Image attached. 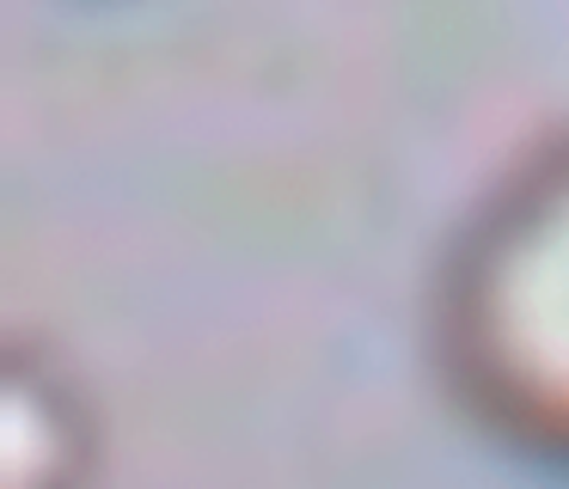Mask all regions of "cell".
<instances>
[{
	"instance_id": "1",
	"label": "cell",
	"mask_w": 569,
	"mask_h": 489,
	"mask_svg": "<svg viewBox=\"0 0 569 489\" xmlns=\"http://www.w3.org/2000/svg\"><path fill=\"white\" fill-rule=\"evenodd\" d=\"M429 355L483 440L569 471V129L508 159L441 244Z\"/></svg>"
},
{
	"instance_id": "2",
	"label": "cell",
	"mask_w": 569,
	"mask_h": 489,
	"mask_svg": "<svg viewBox=\"0 0 569 489\" xmlns=\"http://www.w3.org/2000/svg\"><path fill=\"white\" fill-rule=\"evenodd\" d=\"M99 465V403L80 373L38 337L0 349V483L68 489Z\"/></svg>"
}]
</instances>
